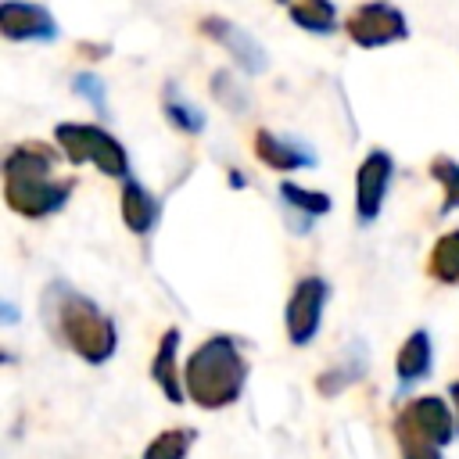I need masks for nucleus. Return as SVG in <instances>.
I'll use <instances>...</instances> for the list:
<instances>
[{
    "label": "nucleus",
    "mask_w": 459,
    "mask_h": 459,
    "mask_svg": "<svg viewBox=\"0 0 459 459\" xmlns=\"http://www.w3.org/2000/svg\"><path fill=\"white\" fill-rule=\"evenodd\" d=\"M165 118L176 126V129H183V133H201L204 129V115H201V108H194L176 86H165Z\"/></svg>",
    "instance_id": "obj_18"
},
{
    "label": "nucleus",
    "mask_w": 459,
    "mask_h": 459,
    "mask_svg": "<svg viewBox=\"0 0 459 459\" xmlns=\"http://www.w3.org/2000/svg\"><path fill=\"white\" fill-rule=\"evenodd\" d=\"M391 176H394V161H391L387 151H369L362 158L359 176H355V215H359L362 226H369L380 215Z\"/></svg>",
    "instance_id": "obj_9"
},
{
    "label": "nucleus",
    "mask_w": 459,
    "mask_h": 459,
    "mask_svg": "<svg viewBox=\"0 0 459 459\" xmlns=\"http://www.w3.org/2000/svg\"><path fill=\"white\" fill-rule=\"evenodd\" d=\"M39 312H43V323H47V333L65 344L68 351H75L82 362L90 366H104L115 348H118V330L111 323L108 312L97 308V301H90L86 294H79L75 287L68 283H50L43 290V301H39Z\"/></svg>",
    "instance_id": "obj_1"
},
{
    "label": "nucleus",
    "mask_w": 459,
    "mask_h": 459,
    "mask_svg": "<svg viewBox=\"0 0 459 459\" xmlns=\"http://www.w3.org/2000/svg\"><path fill=\"white\" fill-rule=\"evenodd\" d=\"M54 140L72 165H97L104 176L129 179V154L108 129L90 122H61L54 129Z\"/></svg>",
    "instance_id": "obj_4"
},
{
    "label": "nucleus",
    "mask_w": 459,
    "mask_h": 459,
    "mask_svg": "<svg viewBox=\"0 0 459 459\" xmlns=\"http://www.w3.org/2000/svg\"><path fill=\"white\" fill-rule=\"evenodd\" d=\"M448 398H452V409H455V430H459V380L448 384Z\"/></svg>",
    "instance_id": "obj_25"
},
{
    "label": "nucleus",
    "mask_w": 459,
    "mask_h": 459,
    "mask_svg": "<svg viewBox=\"0 0 459 459\" xmlns=\"http://www.w3.org/2000/svg\"><path fill=\"white\" fill-rule=\"evenodd\" d=\"M0 32L11 43H47L57 39V22L43 4L32 0H4L0 4Z\"/></svg>",
    "instance_id": "obj_8"
},
{
    "label": "nucleus",
    "mask_w": 459,
    "mask_h": 459,
    "mask_svg": "<svg viewBox=\"0 0 459 459\" xmlns=\"http://www.w3.org/2000/svg\"><path fill=\"white\" fill-rule=\"evenodd\" d=\"M176 351H179V330L172 326V330H165L161 341H158V355H154V362H151V377H154V384L161 387V394H165L172 405H183L186 387H183V373H179V366H176Z\"/></svg>",
    "instance_id": "obj_12"
},
{
    "label": "nucleus",
    "mask_w": 459,
    "mask_h": 459,
    "mask_svg": "<svg viewBox=\"0 0 459 459\" xmlns=\"http://www.w3.org/2000/svg\"><path fill=\"white\" fill-rule=\"evenodd\" d=\"M212 93H215V100L222 104V108H230V111H247V90L230 75V72H215L212 75Z\"/></svg>",
    "instance_id": "obj_21"
},
{
    "label": "nucleus",
    "mask_w": 459,
    "mask_h": 459,
    "mask_svg": "<svg viewBox=\"0 0 459 459\" xmlns=\"http://www.w3.org/2000/svg\"><path fill=\"white\" fill-rule=\"evenodd\" d=\"M362 369H366V362H362V348H355V359H351V362H344V366H337V369H330V373L319 377V391H323V394H337L341 387L355 384V380L362 377Z\"/></svg>",
    "instance_id": "obj_22"
},
{
    "label": "nucleus",
    "mask_w": 459,
    "mask_h": 459,
    "mask_svg": "<svg viewBox=\"0 0 459 459\" xmlns=\"http://www.w3.org/2000/svg\"><path fill=\"white\" fill-rule=\"evenodd\" d=\"M194 437H197L194 427H172V430H161V434L143 448V459H186Z\"/></svg>",
    "instance_id": "obj_17"
},
{
    "label": "nucleus",
    "mask_w": 459,
    "mask_h": 459,
    "mask_svg": "<svg viewBox=\"0 0 459 459\" xmlns=\"http://www.w3.org/2000/svg\"><path fill=\"white\" fill-rule=\"evenodd\" d=\"M280 4H287L294 25H301L305 32L326 36L337 29V7L330 0H280Z\"/></svg>",
    "instance_id": "obj_15"
},
{
    "label": "nucleus",
    "mask_w": 459,
    "mask_h": 459,
    "mask_svg": "<svg viewBox=\"0 0 459 459\" xmlns=\"http://www.w3.org/2000/svg\"><path fill=\"white\" fill-rule=\"evenodd\" d=\"M255 158L276 172H294V169H312L316 165V154L305 151L298 140H283L269 129H258L255 133Z\"/></svg>",
    "instance_id": "obj_11"
},
{
    "label": "nucleus",
    "mask_w": 459,
    "mask_h": 459,
    "mask_svg": "<svg viewBox=\"0 0 459 459\" xmlns=\"http://www.w3.org/2000/svg\"><path fill=\"white\" fill-rule=\"evenodd\" d=\"M326 298H330V287L323 276H301L298 287L290 290L287 308H283V326H287V337L294 348H305L319 333Z\"/></svg>",
    "instance_id": "obj_7"
},
{
    "label": "nucleus",
    "mask_w": 459,
    "mask_h": 459,
    "mask_svg": "<svg viewBox=\"0 0 459 459\" xmlns=\"http://www.w3.org/2000/svg\"><path fill=\"white\" fill-rule=\"evenodd\" d=\"M79 54H90V57H100V54H104V47H79Z\"/></svg>",
    "instance_id": "obj_26"
},
{
    "label": "nucleus",
    "mask_w": 459,
    "mask_h": 459,
    "mask_svg": "<svg viewBox=\"0 0 459 459\" xmlns=\"http://www.w3.org/2000/svg\"><path fill=\"white\" fill-rule=\"evenodd\" d=\"M280 197H283L287 208L305 212V219H312V215H326V212H330V194H323V190H305V186L287 183V179L280 183Z\"/></svg>",
    "instance_id": "obj_19"
},
{
    "label": "nucleus",
    "mask_w": 459,
    "mask_h": 459,
    "mask_svg": "<svg viewBox=\"0 0 459 459\" xmlns=\"http://www.w3.org/2000/svg\"><path fill=\"white\" fill-rule=\"evenodd\" d=\"M201 32L212 36L219 47H226V50L233 54V61H237L247 75H262V72L269 68L265 50H262V47L255 43V36H247L240 25H233V22H226V18H219V14H212V18L201 22Z\"/></svg>",
    "instance_id": "obj_10"
},
{
    "label": "nucleus",
    "mask_w": 459,
    "mask_h": 459,
    "mask_svg": "<svg viewBox=\"0 0 459 459\" xmlns=\"http://www.w3.org/2000/svg\"><path fill=\"white\" fill-rule=\"evenodd\" d=\"M57 151L50 143L29 140L4 158V201L25 219H47L61 212L75 190V179H54Z\"/></svg>",
    "instance_id": "obj_2"
},
{
    "label": "nucleus",
    "mask_w": 459,
    "mask_h": 459,
    "mask_svg": "<svg viewBox=\"0 0 459 459\" xmlns=\"http://www.w3.org/2000/svg\"><path fill=\"white\" fill-rule=\"evenodd\" d=\"M158 197L136 183V179H126L122 186V222L133 230V233H151V226L158 222Z\"/></svg>",
    "instance_id": "obj_14"
},
{
    "label": "nucleus",
    "mask_w": 459,
    "mask_h": 459,
    "mask_svg": "<svg viewBox=\"0 0 459 459\" xmlns=\"http://www.w3.org/2000/svg\"><path fill=\"white\" fill-rule=\"evenodd\" d=\"M247 384V359L240 355L237 341L226 333L208 337L183 366L186 398L201 409H226L240 398Z\"/></svg>",
    "instance_id": "obj_3"
},
{
    "label": "nucleus",
    "mask_w": 459,
    "mask_h": 459,
    "mask_svg": "<svg viewBox=\"0 0 459 459\" xmlns=\"http://www.w3.org/2000/svg\"><path fill=\"white\" fill-rule=\"evenodd\" d=\"M402 459H441V448H427V445L402 448Z\"/></svg>",
    "instance_id": "obj_24"
},
{
    "label": "nucleus",
    "mask_w": 459,
    "mask_h": 459,
    "mask_svg": "<svg viewBox=\"0 0 459 459\" xmlns=\"http://www.w3.org/2000/svg\"><path fill=\"white\" fill-rule=\"evenodd\" d=\"M430 362H434V348H430V333L427 330H412L398 355H394V373H398V384L409 387L416 380H423L430 373Z\"/></svg>",
    "instance_id": "obj_13"
},
{
    "label": "nucleus",
    "mask_w": 459,
    "mask_h": 459,
    "mask_svg": "<svg viewBox=\"0 0 459 459\" xmlns=\"http://www.w3.org/2000/svg\"><path fill=\"white\" fill-rule=\"evenodd\" d=\"M72 90H75L79 97H86V100L93 104L97 115H108V86H104L100 75H93V72H79V75L72 79Z\"/></svg>",
    "instance_id": "obj_23"
},
{
    "label": "nucleus",
    "mask_w": 459,
    "mask_h": 459,
    "mask_svg": "<svg viewBox=\"0 0 459 459\" xmlns=\"http://www.w3.org/2000/svg\"><path fill=\"white\" fill-rule=\"evenodd\" d=\"M427 273L445 287L459 283V230H448L445 237H437V244L430 247V258H427Z\"/></svg>",
    "instance_id": "obj_16"
},
{
    "label": "nucleus",
    "mask_w": 459,
    "mask_h": 459,
    "mask_svg": "<svg viewBox=\"0 0 459 459\" xmlns=\"http://www.w3.org/2000/svg\"><path fill=\"white\" fill-rule=\"evenodd\" d=\"M394 437H398L402 448H416V445L445 448V445L455 437L452 409H448L441 398H434V394L412 398V402L394 416Z\"/></svg>",
    "instance_id": "obj_5"
},
{
    "label": "nucleus",
    "mask_w": 459,
    "mask_h": 459,
    "mask_svg": "<svg viewBox=\"0 0 459 459\" xmlns=\"http://www.w3.org/2000/svg\"><path fill=\"white\" fill-rule=\"evenodd\" d=\"M430 176L445 186V204H441V212H452V208H459V161H452V158H434L430 161Z\"/></svg>",
    "instance_id": "obj_20"
},
{
    "label": "nucleus",
    "mask_w": 459,
    "mask_h": 459,
    "mask_svg": "<svg viewBox=\"0 0 459 459\" xmlns=\"http://www.w3.org/2000/svg\"><path fill=\"white\" fill-rule=\"evenodd\" d=\"M344 32L359 47H387V43L409 36V22H405V14L394 4H387V0H366V4H359L348 14Z\"/></svg>",
    "instance_id": "obj_6"
}]
</instances>
